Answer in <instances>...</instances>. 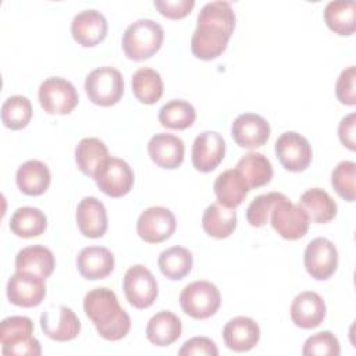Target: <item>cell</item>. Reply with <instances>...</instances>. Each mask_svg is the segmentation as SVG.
Returning <instances> with one entry per match:
<instances>
[{
	"instance_id": "cell-1",
	"label": "cell",
	"mask_w": 356,
	"mask_h": 356,
	"mask_svg": "<svg viewBox=\"0 0 356 356\" xmlns=\"http://www.w3.org/2000/svg\"><path fill=\"white\" fill-rule=\"evenodd\" d=\"M235 28V13L231 3L217 0L202 7L197 26L191 38V51L200 60L217 58L227 49Z\"/></svg>"
},
{
	"instance_id": "cell-2",
	"label": "cell",
	"mask_w": 356,
	"mask_h": 356,
	"mask_svg": "<svg viewBox=\"0 0 356 356\" xmlns=\"http://www.w3.org/2000/svg\"><path fill=\"white\" fill-rule=\"evenodd\" d=\"M83 310L99 335L107 341H120L131 330V318L110 288L89 291L83 299Z\"/></svg>"
},
{
	"instance_id": "cell-3",
	"label": "cell",
	"mask_w": 356,
	"mask_h": 356,
	"mask_svg": "<svg viewBox=\"0 0 356 356\" xmlns=\"http://www.w3.org/2000/svg\"><path fill=\"white\" fill-rule=\"evenodd\" d=\"M164 40L163 26L149 18H140L127 26L122 35V50L129 60L142 61L156 54Z\"/></svg>"
},
{
	"instance_id": "cell-4",
	"label": "cell",
	"mask_w": 356,
	"mask_h": 356,
	"mask_svg": "<svg viewBox=\"0 0 356 356\" xmlns=\"http://www.w3.org/2000/svg\"><path fill=\"white\" fill-rule=\"evenodd\" d=\"M33 323L25 316H11L0 323V343L3 355L39 356L42 346L32 335Z\"/></svg>"
},
{
	"instance_id": "cell-5",
	"label": "cell",
	"mask_w": 356,
	"mask_h": 356,
	"mask_svg": "<svg viewBox=\"0 0 356 356\" xmlns=\"http://www.w3.org/2000/svg\"><path fill=\"white\" fill-rule=\"evenodd\" d=\"M85 90L93 104L110 107L124 95V78L114 67H99L86 75Z\"/></svg>"
},
{
	"instance_id": "cell-6",
	"label": "cell",
	"mask_w": 356,
	"mask_h": 356,
	"mask_svg": "<svg viewBox=\"0 0 356 356\" xmlns=\"http://www.w3.org/2000/svg\"><path fill=\"white\" fill-rule=\"evenodd\" d=\"M179 303L182 310L196 320H204L216 314L221 305V293L218 288L204 280L188 284L181 295Z\"/></svg>"
},
{
	"instance_id": "cell-7",
	"label": "cell",
	"mask_w": 356,
	"mask_h": 356,
	"mask_svg": "<svg viewBox=\"0 0 356 356\" xmlns=\"http://www.w3.org/2000/svg\"><path fill=\"white\" fill-rule=\"evenodd\" d=\"M268 220L277 234L289 241L303 238L310 224L305 210L299 204L292 203L285 195L275 202Z\"/></svg>"
},
{
	"instance_id": "cell-8",
	"label": "cell",
	"mask_w": 356,
	"mask_h": 356,
	"mask_svg": "<svg viewBox=\"0 0 356 356\" xmlns=\"http://www.w3.org/2000/svg\"><path fill=\"white\" fill-rule=\"evenodd\" d=\"M38 97L42 108L47 114H70L78 104V92L75 86L61 78L50 76L44 79L38 90Z\"/></svg>"
},
{
	"instance_id": "cell-9",
	"label": "cell",
	"mask_w": 356,
	"mask_h": 356,
	"mask_svg": "<svg viewBox=\"0 0 356 356\" xmlns=\"http://www.w3.org/2000/svg\"><path fill=\"white\" fill-rule=\"evenodd\" d=\"M122 289L127 300L135 309L150 307L159 295L157 281L143 264H135L127 270L122 280Z\"/></svg>"
},
{
	"instance_id": "cell-10",
	"label": "cell",
	"mask_w": 356,
	"mask_h": 356,
	"mask_svg": "<svg viewBox=\"0 0 356 356\" xmlns=\"http://www.w3.org/2000/svg\"><path fill=\"white\" fill-rule=\"evenodd\" d=\"M97 188L110 197L125 196L134 185V171L118 157H108L93 177Z\"/></svg>"
},
{
	"instance_id": "cell-11",
	"label": "cell",
	"mask_w": 356,
	"mask_h": 356,
	"mask_svg": "<svg viewBox=\"0 0 356 356\" xmlns=\"http://www.w3.org/2000/svg\"><path fill=\"white\" fill-rule=\"evenodd\" d=\"M275 154L285 170L300 172L310 165L313 150L303 135L288 131L281 134L275 140Z\"/></svg>"
},
{
	"instance_id": "cell-12",
	"label": "cell",
	"mask_w": 356,
	"mask_h": 356,
	"mask_svg": "<svg viewBox=\"0 0 356 356\" xmlns=\"http://www.w3.org/2000/svg\"><path fill=\"white\" fill-rule=\"evenodd\" d=\"M177 220L172 211L163 206H152L143 210L136 222V232L147 243H160L175 232Z\"/></svg>"
},
{
	"instance_id": "cell-13",
	"label": "cell",
	"mask_w": 356,
	"mask_h": 356,
	"mask_svg": "<svg viewBox=\"0 0 356 356\" xmlns=\"http://www.w3.org/2000/svg\"><path fill=\"white\" fill-rule=\"evenodd\" d=\"M40 328L50 339L67 342L78 337L81 321L72 309L64 305H51L40 316Z\"/></svg>"
},
{
	"instance_id": "cell-14",
	"label": "cell",
	"mask_w": 356,
	"mask_h": 356,
	"mask_svg": "<svg viewBox=\"0 0 356 356\" xmlns=\"http://www.w3.org/2000/svg\"><path fill=\"white\" fill-rule=\"evenodd\" d=\"M305 268L317 281L328 280L338 267V250L327 238H314L305 249Z\"/></svg>"
},
{
	"instance_id": "cell-15",
	"label": "cell",
	"mask_w": 356,
	"mask_h": 356,
	"mask_svg": "<svg viewBox=\"0 0 356 356\" xmlns=\"http://www.w3.org/2000/svg\"><path fill=\"white\" fill-rule=\"evenodd\" d=\"M8 300L19 307H35L46 296L44 278L25 271H15L7 281Z\"/></svg>"
},
{
	"instance_id": "cell-16",
	"label": "cell",
	"mask_w": 356,
	"mask_h": 356,
	"mask_svg": "<svg viewBox=\"0 0 356 356\" xmlns=\"http://www.w3.org/2000/svg\"><path fill=\"white\" fill-rule=\"evenodd\" d=\"M225 140L216 131L199 134L192 145V164L200 172L216 170L225 156Z\"/></svg>"
},
{
	"instance_id": "cell-17",
	"label": "cell",
	"mask_w": 356,
	"mask_h": 356,
	"mask_svg": "<svg viewBox=\"0 0 356 356\" xmlns=\"http://www.w3.org/2000/svg\"><path fill=\"white\" fill-rule=\"evenodd\" d=\"M268 121L256 113L239 114L231 127V135L236 145L245 149H256L263 146L270 138Z\"/></svg>"
},
{
	"instance_id": "cell-18",
	"label": "cell",
	"mask_w": 356,
	"mask_h": 356,
	"mask_svg": "<svg viewBox=\"0 0 356 356\" xmlns=\"http://www.w3.org/2000/svg\"><path fill=\"white\" fill-rule=\"evenodd\" d=\"M107 19L97 10L79 11L71 22V33L75 42L83 47H93L107 36Z\"/></svg>"
},
{
	"instance_id": "cell-19",
	"label": "cell",
	"mask_w": 356,
	"mask_h": 356,
	"mask_svg": "<svg viewBox=\"0 0 356 356\" xmlns=\"http://www.w3.org/2000/svg\"><path fill=\"white\" fill-rule=\"evenodd\" d=\"M325 302L313 291H305L295 296L291 305V318L296 327L312 330L318 327L325 318Z\"/></svg>"
},
{
	"instance_id": "cell-20",
	"label": "cell",
	"mask_w": 356,
	"mask_h": 356,
	"mask_svg": "<svg viewBox=\"0 0 356 356\" xmlns=\"http://www.w3.org/2000/svg\"><path fill=\"white\" fill-rule=\"evenodd\" d=\"M147 152L152 161L167 170L178 168L185 156L184 140L172 134L160 132L150 138L147 143Z\"/></svg>"
},
{
	"instance_id": "cell-21",
	"label": "cell",
	"mask_w": 356,
	"mask_h": 356,
	"mask_svg": "<svg viewBox=\"0 0 356 356\" xmlns=\"http://www.w3.org/2000/svg\"><path fill=\"white\" fill-rule=\"evenodd\" d=\"M76 225L83 236L102 238L108 225L104 204L95 196L83 197L76 207Z\"/></svg>"
},
{
	"instance_id": "cell-22",
	"label": "cell",
	"mask_w": 356,
	"mask_h": 356,
	"mask_svg": "<svg viewBox=\"0 0 356 356\" xmlns=\"http://www.w3.org/2000/svg\"><path fill=\"white\" fill-rule=\"evenodd\" d=\"M222 339L228 349L234 352H248L257 345L260 339V327L253 318L238 316L225 324Z\"/></svg>"
},
{
	"instance_id": "cell-23",
	"label": "cell",
	"mask_w": 356,
	"mask_h": 356,
	"mask_svg": "<svg viewBox=\"0 0 356 356\" xmlns=\"http://www.w3.org/2000/svg\"><path fill=\"white\" fill-rule=\"evenodd\" d=\"M114 254L104 246L83 248L76 256L79 274L86 280H103L114 268Z\"/></svg>"
},
{
	"instance_id": "cell-24",
	"label": "cell",
	"mask_w": 356,
	"mask_h": 356,
	"mask_svg": "<svg viewBox=\"0 0 356 356\" xmlns=\"http://www.w3.org/2000/svg\"><path fill=\"white\" fill-rule=\"evenodd\" d=\"M51 174L49 167L39 160L22 163L15 174V182L19 191L28 196L43 195L50 185Z\"/></svg>"
},
{
	"instance_id": "cell-25",
	"label": "cell",
	"mask_w": 356,
	"mask_h": 356,
	"mask_svg": "<svg viewBox=\"0 0 356 356\" xmlns=\"http://www.w3.org/2000/svg\"><path fill=\"white\" fill-rule=\"evenodd\" d=\"M249 186L236 168H229L218 174L214 181V193L220 204L235 209L248 196Z\"/></svg>"
},
{
	"instance_id": "cell-26",
	"label": "cell",
	"mask_w": 356,
	"mask_h": 356,
	"mask_svg": "<svg viewBox=\"0 0 356 356\" xmlns=\"http://www.w3.org/2000/svg\"><path fill=\"white\" fill-rule=\"evenodd\" d=\"M56 260L53 252L42 245H32L21 249L15 256V270L36 274L47 278L53 274Z\"/></svg>"
},
{
	"instance_id": "cell-27",
	"label": "cell",
	"mask_w": 356,
	"mask_h": 356,
	"mask_svg": "<svg viewBox=\"0 0 356 356\" xmlns=\"http://www.w3.org/2000/svg\"><path fill=\"white\" fill-rule=\"evenodd\" d=\"M182 332V323L177 314L170 310L156 313L146 325V337L156 346H168L174 343Z\"/></svg>"
},
{
	"instance_id": "cell-28",
	"label": "cell",
	"mask_w": 356,
	"mask_h": 356,
	"mask_svg": "<svg viewBox=\"0 0 356 356\" xmlns=\"http://www.w3.org/2000/svg\"><path fill=\"white\" fill-rule=\"evenodd\" d=\"M299 206L305 210L309 221L317 224H325L334 220L338 207L335 200L321 188H312L302 193Z\"/></svg>"
},
{
	"instance_id": "cell-29",
	"label": "cell",
	"mask_w": 356,
	"mask_h": 356,
	"mask_svg": "<svg viewBox=\"0 0 356 356\" xmlns=\"http://www.w3.org/2000/svg\"><path fill=\"white\" fill-rule=\"evenodd\" d=\"M236 211L235 209L225 207L222 204L211 203L206 207L202 217V227L204 232L213 238H228L236 228Z\"/></svg>"
},
{
	"instance_id": "cell-30",
	"label": "cell",
	"mask_w": 356,
	"mask_h": 356,
	"mask_svg": "<svg viewBox=\"0 0 356 356\" xmlns=\"http://www.w3.org/2000/svg\"><path fill=\"white\" fill-rule=\"evenodd\" d=\"M236 170L242 174L249 189L267 185L274 174L270 160L259 152H249L242 159H239Z\"/></svg>"
},
{
	"instance_id": "cell-31",
	"label": "cell",
	"mask_w": 356,
	"mask_h": 356,
	"mask_svg": "<svg viewBox=\"0 0 356 356\" xmlns=\"http://www.w3.org/2000/svg\"><path fill=\"white\" fill-rule=\"evenodd\" d=\"M47 228V217L44 213L32 206L18 207L10 220V229L19 238L39 236Z\"/></svg>"
},
{
	"instance_id": "cell-32",
	"label": "cell",
	"mask_w": 356,
	"mask_h": 356,
	"mask_svg": "<svg viewBox=\"0 0 356 356\" xmlns=\"http://www.w3.org/2000/svg\"><path fill=\"white\" fill-rule=\"evenodd\" d=\"M108 149L97 138H83L75 147V161L78 168L93 178L100 165L108 159Z\"/></svg>"
},
{
	"instance_id": "cell-33",
	"label": "cell",
	"mask_w": 356,
	"mask_h": 356,
	"mask_svg": "<svg viewBox=\"0 0 356 356\" xmlns=\"http://www.w3.org/2000/svg\"><path fill=\"white\" fill-rule=\"evenodd\" d=\"M355 7L353 0L330 1L324 8V21L327 26L339 36H350L355 33Z\"/></svg>"
},
{
	"instance_id": "cell-34",
	"label": "cell",
	"mask_w": 356,
	"mask_h": 356,
	"mask_svg": "<svg viewBox=\"0 0 356 356\" xmlns=\"http://www.w3.org/2000/svg\"><path fill=\"white\" fill-rule=\"evenodd\" d=\"M157 264L164 277L172 281H178L191 273L193 266V256L184 246H171L160 253Z\"/></svg>"
},
{
	"instance_id": "cell-35",
	"label": "cell",
	"mask_w": 356,
	"mask_h": 356,
	"mask_svg": "<svg viewBox=\"0 0 356 356\" xmlns=\"http://www.w3.org/2000/svg\"><path fill=\"white\" fill-rule=\"evenodd\" d=\"M164 92L160 74L153 68H139L132 75V93L143 104H154Z\"/></svg>"
},
{
	"instance_id": "cell-36",
	"label": "cell",
	"mask_w": 356,
	"mask_h": 356,
	"mask_svg": "<svg viewBox=\"0 0 356 356\" xmlns=\"http://www.w3.org/2000/svg\"><path fill=\"white\" fill-rule=\"evenodd\" d=\"M195 120V107L182 99L170 100L159 110V122L170 129H186L193 125Z\"/></svg>"
},
{
	"instance_id": "cell-37",
	"label": "cell",
	"mask_w": 356,
	"mask_h": 356,
	"mask_svg": "<svg viewBox=\"0 0 356 356\" xmlns=\"http://www.w3.org/2000/svg\"><path fill=\"white\" fill-rule=\"evenodd\" d=\"M32 104L26 96L14 95L4 100L1 106V121L13 131L25 128L32 118Z\"/></svg>"
},
{
	"instance_id": "cell-38",
	"label": "cell",
	"mask_w": 356,
	"mask_h": 356,
	"mask_svg": "<svg viewBox=\"0 0 356 356\" xmlns=\"http://www.w3.org/2000/svg\"><path fill=\"white\" fill-rule=\"evenodd\" d=\"M355 177L356 164L350 160L338 163L331 172V185L334 191L346 202L355 200Z\"/></svg>"
},
{
	"instance_id": "cell-39",
	"label": "cell",
	"mask_w": 356,
	"mask_h": 356,
	"mask_svg": "<svg viewBox=\"0 0 356 356\" xmlns=\"http://www.w3.org/2000/svg\"><path fill=\"white\" fill-rule=\"evenodd\" d=\"M284 193L280 192H268L259 195L252 200L246 210V220L252 227H263L268 222L270 211L275 202H278Z\"/></svg>"
},
{
	"instance_id": "cell-40",
	"label": "cell",
	"mask_w": 356,
	"mask_h": 356,
	"mask_svg": "<svg viewBox=\"0 0 356 356\" xmlns=\"http://www.w3.org/2000/svg\"><path fill=\"white\" fill-rule=\"evenodd\" d=\"M302 353L305 356H310V355L338 356L341 353V345L338 338L331 331H320L305 341Z\"/></svg>"
},
{
	"instance_id": "cell-41",
	"label": "cell",
	"mask_w": 356,
	"mask_h": 356,
	"mask_svg": "<svg viewBox=\"0 0 356 356\" xmlns=\"http://www.w3.org/2000/svg\"><path fill=\"white\" fill-rule=\"evenodd\" d=\"M355 79H356V70L355 65H350L345 68L335 85V95L337 99L346 106H355L356 104V89H355Z\"/></svg>"
},
{
	"instance_id": "cell-42",
	"label": "cell",
	"mask_w": 356,
	"mask_h": 356,
	"mask_svg": "<svg viewBox=\"0 0 356 356\" xmlns=\"http://www.w3.org/2000/svg\"><path fill=\"white\" fill-rule=\"evenodd\" d=\"M159 13L170 19H181L186 17L195 7V0H154Z\"/></svg>"
},
{
	"instance_id": "cell-43",
	"label": "cell",
	"mask_w": 356,
	"mask_h": 356,
	"mask_svg": "<svg viewBox=\"0 0 356 356\" xmlns=\"http://www.w3.org/2000/svg\"><path fill=\"white\" fill-rule=\"evenodd\" d=\"M178 355L179 356H192V355L217 356L218 349L210 338H207V337H193L182 345V348L178 350Z\"/></svg>"
},
{
	"instance_id": "cell-44",
	"label": "cell",
	"mask_w": 356,
	"mask_h": 356,
	"mask_svg": "<svg viewBox=\"0 0 356 356\" xmlns=\"http://www.w3.org/2000/svg\"><path fill=\"white\" fill-rule=\"evenodd\" d=\"M355 125H356V114L350 113L345 115L338 125V136L343 146L349 150H355Z\"/></svg>"
}]
</instances>
